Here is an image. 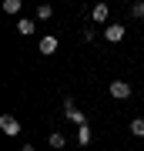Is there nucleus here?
<instances>
[{
  "instance_id": "nucleus-1",
  "label": "nucleus",
  "mask_w": 144,
  "mask_h": 151,
  "mask_svg": "<svg viewBox=\"0 0 144 151\" xmlns=\"http://www.w3.org/2000/svg\"><path fill=\"white\" fill-rule=\"evenodd\" d=\"M64 118H67V121H74L77 128H84V124H87L84 111H80L77 104H74V97H64Z\"/></svg>"
},
{
  "instance_id": "nucleus-2",
  "label": "nucleus",
  "mask_w": 144,
  "mask_h": 151,
  "mask_svg": "<svg viewBox=\"0 0 144 151\" xmlns=\"http://www.w3.org/2000/svg\"><path fill=\"white\" fill-rule=\"evenodd\" d=\"M0 131H4L7 138H20V121H17L14 114H0Z\"/></svg>"
},
{
  "instance_id": "nucleus-3",
  "label": "nucleus",
  "mask_w": 144,
  "mask_h": 151,
  "mask_svg": "<svg viewBox=\"0 0 144 151\" xmlns=\"http://www.w3.org/2000/svg\"><path fill=\"white\" fill-rule=\"evenodd\" d=\"M107 91H111V97H117V101H128V97L134 94V87H131L128 81H111V87H107Z\"/></svg>"
},
{
  "instance_id": "nucleus-4",
  "label": "nucleus",
  "mask_w": 144,
  "mask_h": 151,
  "mask_svg": "<svg viewBox=\"0 0 144 151\" xmlns=\"http://www.w3.org/2000/svg\"><path fill=\"white\" fill-rule=\"evenodd\" d=\"M124 34H128V27H124V24H107V27H104V40L121 44V40H124Z\"/></svg>"
},
{
  "instance_id": "nucleus-5",
  "label": "nucleus",
  "mask_w": 144,
  "mask_h": 151,
  "mask_svg": "<svg viewBox=\"0 0 144 151\" xmlns=\"http://www.w3.org/2000/svg\"><path fill=\"white\" fill-rule=\"evenodd\" d=\"M57 44H60V40L54 37V34H47V37H40V44H37V50H40L44 57H50L54 50H57Z\"/></svg>"
},
{
  "instance_id": "nucleus-6",
  "label": "nucleus",
  "mask_w": 144,
  "mask_h": 151,
  "mask_svg": "<svg viewBox=\"0 0 144 151\" xmlns=\"http://www.w3.org/2000/svg\"><path fill=\"white\" fill-rule=\"evenodd\" d=\"M107 17H111V7L107 4H94L91 7V20L94 24H107Z\"/></svg>"
},
{
  "instance_id": "nucleus-7",
  "label": "nucleus",
  "mask_w": 144,
  "mask_h": 151,
  "mask_svg": "<svg viewBox=\"0 0 144 151\" xmlns=\"http://www.w3.org/2000/svg\"><path fill=\"white\" fill-rule=\"evenodd\" d=\"M47 145H50L54 151H64V145H67V138L60 134V131H50V134H47Z\"/></svg>"
},
{
  "instance_id": "nucleus-8",
  "label": "nucleus",
  "mask_w": 144,
  "mask_h": 151,
  "mask_svg": "<svg viewBox=\"0 0 144 151\" xmlns=\"http://www.w3.org/2000/svg\"><path fill=\"white\" fill-rule=\"evenodd\" d=\"M17 30H20V34H24V37H30V34H34V30H37V24H34V20H30V17H20V20H17Z\"/></svg>"
},
{
  "instance_id": "nucleus-9",
  "label": "nucleus",
  "mask_w": 144,
  "mask_h": 151,
  "mask_svg": "<svg viewBox=\"0 0 144 151\" xmlns=\"http://www.w3.org/2000/svg\"><path fill=\"white\" fill-rule=\"evenodd\" d=\"M91 138H94L91 124H84V128H77V145H80V148H84V145H91Z\"/></svg>"
},
{
  "instance_id": "nucleus-10",
  "label": "nucleus",
  "mask_w": 144,
  "mask_h": 151,
  "mask_svg": "<svg viewBox=\"0 0 144 151\" xmlns=\"http://www.w3.org/2000/svg\"><path fill=\"white\" fill-rule=\"evenodd\" d=\"M34 17H37V20H50V17H54V7L50 4H40L37 10H34Z\"/></svg>"
},
{
  "instance_id": "nucleus-11",
  "label": "nucleus",
  "mask_w": 144,
  "mask_h": 151,
  "mask_svg": "<svg viewBox=\"0 0 144 151\" xmlns=\"http://www.w3.org/2000/svg\"><path fill=\"white\" fill-rule=\"evenodd\" d=\"M131 134L134 138H144V118H134L131 121Z\"/></svg>"
},
{
  "instance_id": "nucleus-12",
  "label": "nucleus",
  "mask_w": 144,
  "mask_h": 151,
  "mask_svg": "<svg viewBox=\"0 0 144 151\" xmlns=\"http://www.w3.org/2000/svg\"><path fill=\"white\" fill-rule=\"evenodd\" d=\"M20 7H24L20 0H4V10L7 14H20Z\"/></svg>"
},
{
  "instance_id": "nucleus-13",
  "label": "nucleus",
  "mask_w": 144,
  "mask_h": 151,
  "mask_svg": "<svg viewBox=\"0 0 144 151\" xmlns=\"http://www.w3.org/2000/svg\"><path fill=\"white\" fill-rule=\"evenodd\" d=\"M131 17H138V20L144 17V0H138V4H131Z\"/></svg>"
},
{
  "instance_id": "nucleus-14",
  "label": "nucleus",
  "mask_w": 144,
  "mask_h": 151,
  "mask_svg": "<svg viewBox=\"0 0 144 151\" xmlns=\"http://www.w3.org/2000/svg\"><path fill=\"white\" fill-rule=\"evenodd\" d=\"M20 151H37V148H34L30 141H24V145H20Z\"/></svg>"
}]
</instances>
